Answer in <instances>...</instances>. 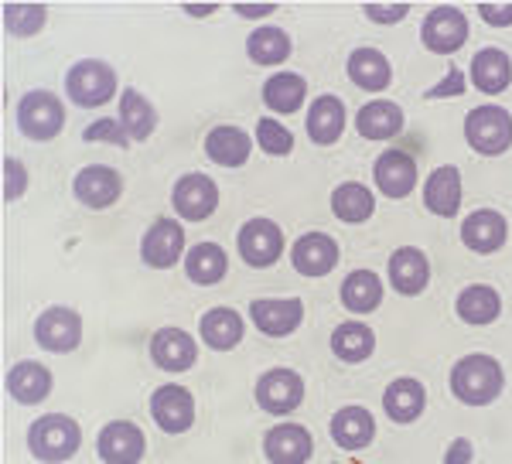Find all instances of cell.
<instances>
[{"label":"cell","instance_id":"obj_1","mask_svg":"<svg viewBox=\"0 0 512 464\" xmlns=\"http://www.w3.org/2000/svg\"><path fill=\"white\" fill-rule=\"evenodd\" d=\"M502 366L492 359V355H468L458 366L451 369V389L461 403L468 406H485L492 403L495 396L502 393Z\"/></svg>","mask_w":512,"mask_h":464},{"label":"cell","instance_id":"obj_2","mask_svg":"<svg viewBox=\"0 0 512 464\" xmlns=\"http://www.w3.org/2000/svg\"><path fill=\"white\" fill-rule=\"evenodd\" d=\"M79 424L72 417H41L28 430V447L38 461L59 464L79 451Z\"/></svg>","mask_w":512,"mask_h":464},{"label":"cell","instance_id":"obj_3","mask_svg":"<svg viewBox=\"0 0 512 464\" xmlns=\"http://www.w3.org/2000/svg\"><path fill=\"white\" fill-rule=\"evenodd\" d=\"M465 137L478 154H502L512 144V116L502 106H478L465 120Z\"/></svg>","mask_w":512,"mask_h":464},{"label":"cell","instance_id":"obj_4","mask_svg":"<svg viewBox=\"0 0 512 464\" xmlns=\"http://www.w3.org/2000/svg\"><path fill=\"white\" fill-rule=\"evenodd\" d=\"M65 89H69L72 103L79 106H103L106 99L117 93V76L106 62H96V58H86V62H76L65 76Z\"/></svg>","mask_w":512,"mask_h":464},{"label":"cell","instance_id":"obj_5","mask_svg":"<svg viewBox=\"0 0 512 464\" xmlns=\"http://www.w3.org/2000/svg\"><path fill=\"white\" fill-rule=\"evenodd\" d=\"M65 123V110L55 93H45V89H35L18 103V127L24 137L31 140H52L62 130Z\"/></svg>","mask_w":512,"mask_h":464},{"label":"cell","instance_id":"obj_6","mask_svg":"<svg viewBox=\"0 0 512 464\" xmlns=\"http://www.w3.org/2000/svg\"><path fill=\"white\" fill-rule=\"evenodd\" d=\"M151 417L164 434H185L195 420V400L185 386H158L151 396Z\"/></svg>","mask_w":512,"mask_h":464},{"label":"cell","instance_id":"obj_7","mask_svg":"<svg viewBox=\"0 0 512 464\" xmlns=\"http://www.w3.org/2000/svg\"><path fill=\"white\" fill-rule=\"evenodd\" d=\"M301 400H304V383L291 369H270L267 376H260V383H256V403L267 413H277V417L294 413L297 406H301Z\"/></svg>","mask_w":512,"mask_h":464},{"label":"cell","instance_id":"obj_8","mask_svg":"<svg viewBox=\"0 0 512 464\" xmlns=\"http://www.w3.org/2000/svg\"><path fill=\"white\" fill-rule=\"evenodd\" d=\"M284 253V232L270 219H250L239 229V256L250 267H270Z\"/></svg>","mask_w":512,"mask_h":464},{"label":"cell","instance_id":"obj_9","mask_svg":"<svg viewBox=\"0 0 512 464\" xmlns=\"http://www.w3.org/2000/svg\"><path fill=\"white\" fill-rule=\"evenodd\" d=\"M96 447L106 464H137L144 458V430L134 420H113L99 430Z\"/></svg>","mask_w":512,"mask_h":464},{"label":"cell","instance_id":"obj_10","mask_svg":"<svg viewBox=\"0 0 512 464\" xmlns=\"http://www.w3.org/2000/svg\"><path fill=\"white\" fill-rule=\"evenodd\" d=\"M424 45L437 55H451L465 45L468 38V21L458 7H434L424 18Z\"/></svg>","mask_w":512,"mask_h":464},{"label":"cell","instance_id":"obj_11","mask_svg":"<svg viewBox=\"0 0 512 464\" xmlns=\"http://www.w3.org/2000/svg\"><path fill=\"white\" fill-rule=\"evenodd\" d=\"M171 202H175V212L185 222H202V219H209V215L216 212L219 188L212 185V178H205V174H185V178L175 185Z\"/></svg>","mask_w":512,"mask_h":464},{"label":"cell","instance_id":"obj_12","mask_svg":"<svg viewBox=\"0 0 512 464\" xmlns=\"http://www.w3.org/2000/svg\"><path fill=\"white\" fill-rule=\"evenodd\" d=\"M181 250H185V229H181V222H171V219L154 222V226L144 232V243H140L144 263L158 270L175 267L181 260Z\"/></svg>","mask_w":512,"mask_h":464},{"label":"cell","instance_id":"obj_13","mask_svg":"<svg viewBox=\"0 0 512 464\" xmlns=\"http://www.w3.org/2000/svg\"><path fill=\"white\" fill-rule=\"evenodd\" d=\"M35 338L48 352H72L82 342V318L72 308H48L35 321Z\"/></svg>","mask_w":512,"mask_h":464},{"label":"cell","instance_id":"obj_14","mask_svg":"<svg viewBox=\"0 0 512 464\" xmlns=\"http://www.w3.org/2000/svg\"><path fill=\"white\" fill-rule=\"evenodd\" d=\"M76 198L89 209H110L117 205V198L123 195V178L113 168H103V164H89L76 174Z\"/></svg>","mask_w":512,"mask_h":464},{"label":"cell","instance_id":"obj_15","mask_svg":"<svg viewBox=\"0 0 512 464\" xmlns=\"http://www.w3.org/2000/svg\"><path fill=\"white\" fill-rule=\"evenodd\" d=\"M294 270L304 273V277H325V273L335 270L338 263V243L325 232H308L294 243Z\"/></svg>","mask_w":512,"mask_h":464},{"label":"cell","instance_id":"obj_16","mask_svg":"<svg viewBox=\"0 0 512 464\" xmlns=\"http://www.w3.org/2000/svg\"><path fill=\"white\" fill-rule=\"evenodd\" d=\"M151 359L158 362L164 372H185L195 366L198 348L195 338L185 335L181 328H164L151 338Z\"/></svg>","mask_w":512,"mask_h":464},{"label":"cell","instance_id":"obj_17","mask_svg":"<svg viewBox=\"0 0 512 464\" xmlns=\"http://www.w3.org/2000/svg\"><path fill=\"white\" fill-rule=\"evenodd\" d=\"M373 171H376L379 192L390 195V198H407L417 185V164H414V157L403 154V151L379 154Z\"/></svg>","mask_w":512,"mask_h":464},{"label":"cell","instance_id":"obj_18","mask_svg":"<svg viewBox=\"0 0 512 464\" xmlns=\"http://www.w3.org/2000/svg\"><path fill=\"white\" fill-rule=\"evenodd\" d=\"M250 318L253 325L270 338H284L301 325L304 318V304L297 301H253L250 304Z\"/></svg>","mask_w":512,"mask_h":464},{"label":"cell","instance_id":"obj_19","mask_svg":"<svg viewBox=\"0 0 512 464\" xmlns=\"http://www.w3.org/2000/svg\"><path fill=\"white\" fill-rule=\"evenodd\" d=\"M263 451L274 464H304L311 458V434L301 424H280L267 434Z\"/></svg>","mask_w":512,"mask_h":464},{"label":"cell","instance_id":"obj_20","mask_svg":"<svg viewBox=\"0 0 512 464\" xmlns=\"http://www.w3.org/2000/svg\"><path fill=\"white\" fill-rule=\"evenodd\" d=\"M506 219L492 209H478L465 219L461 226V239H465L468 250L475 253H495L502 243H506Z\"/></svg>","mask_w":512,"mask_h":464},{"label":"cell","instance_id":"obj_21","mask_svg":"<svg viewBox=\"0 0 512 464\" xmlns=\"http://www.w3.org/2000/svg\"><path fill=\"white\" fill-rule=\"evenodd\" d=\"M373 434H376V424L366 406H342L332 417V437L345 451H362V447L373 441Z\"/></svg>","mask_w":512,"mask_h":464},{"label":"cell","instance_id":"obj_22","mask_svg":"<svg viewBox=\"0 0 512 464\" xmlns=\"http://www.w3.org/2000/svg\"><path fill=\"white\" fill-rule=\"evenodd\" d=\"M431 280V267H427V256L414 250V246H403L390 256V284L400 290V294L414 297L427 287Z\"/></svg>","mask_w":512,"mask_h":464},{"label":"cell","instance_id":"obj_23","mask_svg":"<svg viewBox=\"0 0 512 464\" xmlns=\"http://www.w3.org/2000/svg\"><path fill=\"white\" fill-rule=\"evenodd\" d=\"M355 130L369 140H390L403 130V113L400 106L390 103V99H376V103H366L359 113H355Z\"/></svg>","mask_w":512,"mask_h":464},{"label":"cell","instance_id":"obj_24","mask_svg":"<svg viewBox=\"0 0 512 464\" xmlns=\"http://www.w3.org/2000/svg\"><path fill=\"white\" fill-rule=\"evenodd\" d=\"M7 393L24 406H35L52 393V372L38 362H18L7 372Z\"/></svg>","mask_w":512,"mask_h":464},{"label":"cell","instance_id":"obj_25","mask_svg":"<svg viewBox=\"0 0 512 464\" xmlns=\"http://www.w3.org/2000/svg\"><path fill=\"white\" fill-rule=\"evenodd\" d=\"M424 205L434 215H444V219L458 215V205H461V174H458V168L444 164V168H437L431 178H427Z\"/></svg>","mask_w":512,"mask_h":464},{"label":"cell","instance_id":"obj_26","mask_svg":"<svg viewBox=\"0 0 512 464\" xmlns=\"http://www.w3.org/2000/svg\"><path fill=\"white\" fill-rule=\"evenodd\" d=\"M345 130V106L338 96H318L308 110V134L315 144H335Z\"/></svg>","mask_w":512,"mask_h":464},{"label":"cell","instance_id":"obj_27","mask_svg":"<svg viewBox=\"0 0 512 464\" xmlns=\"http://www.w3.org/2000/svg\"><path fill=\"white\" fill-rule=\"evenodd\" d=\"M390 62L376 48H355L349 55V79L366 93H379V89L390 86Z\"/></svg>","mask_w":512,"mask_h":464},{"label":"cell","instance_id":"obj_28","mask_svg":"<svg viewBox=\"0 0 512 464\" xmlns=\"http://www.w3.org/2000/svg\"><path fill=\"white\" fill-rule=\"evenodd\" d=\"M424 400H427L424 386H420L417 379H396V383L386 386L383 406L396 424H414L420 413H424Z\"/></svg>","mask_w":512,"mask_h":464},{"label":"cell","instance_id":"obj_29","mask_svg":"<svg viewBox=\"0 0 512 464\" xmlns=\"http://www.w3.org/2000/svg\"><path fill=\"white\" fill-rule=\"evenodd\" d=\"M509 76H512V65L502 48H482L472 58V79L482 93H502L509 86Z\"/></svg>","mask_w":512,"mask_h":464},{"label":"cell","instance_id":"obj_30","mask_svg":"<svg viewBox=\"0 0 512 464\" xmlns=\"http://www.w3.org/2000/svg\"><path fill=\"white\" fill-rule=\"evenodd\" d=\"M205 154L222 168H239L250 157V137L239 127H216L205 137Z\"/></svg>","mask_w":512,"mask_h":464},{"label":"cell","instance_id":"obj_31","mask_svg":"<svg viewBox=\"0 0 512 464\" xmlns=\"http://www.w3.org/2000/svg\"><path fill=\"white\" fill-rule=\"evenodd\" d=\"M202 338L216 352H229L243 338V318L229 308H212L209 314H202Z\"/></svg>","mask_w":512,"mask_h":464},{"label":"cell","instance_id":"obj_32","mask_svg":"<svg viewBox=\"0 0 512 464\" xmlns=\"http://www.w3.org/2000/svg\"><path fill=\"white\" fill-rule=\"evenodd\" d=\"M502 311V301L492 287L485 284H472L458 294V318L468 321V325H492Z\"/></svg>","mask_w":512,"mask_h":464},{"label":"cell","instance_id":"obj_33","mask_svg":"<svg viewBox=\"0 0 512 464\" xmlns=\"http://www.w3.org/2000/svg\"><path fill=\"white\" fill-rule=\"evenodd\" d=\"M379 301H383V284H379V277L373 270H355L345 277L342 284V304L355 314H369L379 308Z\"/></svg>","mask_w":512,"mask_h":464},{"label":"cell","instance_id":"obj_34","mask_svg":"<svg viewBox=\"0 0 512 464\" xmlns=\"http://www.w3.org/2000/svg\"><path fill=\"white\" fill-rule=\"evenodd\" d=\"M226 267H229V260H226V253H222L216 243H198L185 256L188 277H192L195 284H202V287L219 284V280L226 277Z\"/></svg>","mask_w":512,"mask_h":464},{"label":"cell","instance_id":"obj_35","mask_svg":"<svg viewBox=\"0 0 512 464\" xmlns=\"http://www.w3.org/2000/svg\"><path fill=\"white\" fill-rule=\"evenodd\" d=\"M373 209H376V198L366 185H359V181H345V185L335 188L332 212L342 222H366L369 215H373Z\"/></svg>","mask_w":512,"mask_h":464},{"label":"cell","instance_id":"obj_36","mask_svg":"<svg viewBox=\"0 0 512 464\" xmlns=\"http://www.w3.org/2000/svg\"><path fill=\"white\" fill-rule=\"evenodd\" d=\"M120 123L130 140H147L154 123H158V113H154V106L147 103L137 89H127V93L120 96Z\"/></svg>","mask_w":512,"mask_h":464},{"label":"cell","instance_id":"obj_37","mask_svg":"<svg viewBox=\"0 0 512 464\" xmlns=\"http://www.w3.org/2000/svg\"><path fill=\"white\" fill-rule=\"evenodd\" d=\"M304 93H308V86H304L301 76H294V72H277V76L263 86V103L274 113H294L297 106L304 103Z\"/></svg>","mask_w":512,"mask_h":464},{"label":"cell","instance_id":"obj_38","mask_svg":"<svg viewBox=\"0 0 512 464\" xmlns=\"http://www.w3.org/2000/svg\"><path fill=\"white\" fill-rule=\"evenodd\" d=\"M246 52L256 65H277L291 55V38H287L284 28H256L250 41H246Z\"/></svg>","mask_w":512,"mask_h":464},{"label":"cell","instance_id":"obj_39","mask_svg":"<svg viewBox=\"0 0 512 464\" xmlns=\"http://www.w3.org/2000/svg\"><path fill=\"white\" fill-rule=\"evenodd\" d=\"M376 348V338L373 331H369L366 325H338L335 335H332V352L338 355V359L345 362H362L369 359V352Z\"/></svg>","mask_w":512,"mask_h":464},{"label":"cell","instance_id":"obj_40","mask_svg":"<svg viewBox=\"0 0 512 464\" xmlns=\"http://www.w3.org/2000/svg\"><path fill=\"white\" fill-rule=\"evenodd\" d=\"M45 18H48L45 4H7L4 7V28L18 38H28V35H35V31H41Z\"/></svg>","mask_w":512,"mask_h":464},{"label":"cell","instance_id":"obj_41","mask_svg":"<svg viewBox=\"0 0 512 464\" xmlns=\"http://www.w3.org/2000/svg\"><path fill=\"white\" fill-rule=\"evenodd\" d=\"M256 140H260V147L267 154H291V147H294V137H291V130L287 127H280L277 120H267L263 116L260 123H256Z\"/></svg>","mask_w":512,"mask_h":464},{"label":"cell","instance_id":"obj_42","mask_svg":"<svg viewBox=\"0 0 512 464\" xmlns=\"http://www.w3.org/2000/svg\"><path fill=\"white\" fill-rule=\"evenodd\" d=\"M82 140H110V144H120V147H127L130 144V137H127V130H123V123L117 120H96V123H89L86 127V134H82Z\"/></svg>","mask_w":512,"mask_h":464},{"label":"cell","instance_id":"obj_43","mask_svg":"<svg viewBox=\"0 0 512 464\" xmlns=\"http://www.w3.org/2000/svg\"><path fill=\"white\" fill-rule=\"evenodd\" d=\"M24 188H28V171H24V164L14 161V157H4V198L14 202V198L24 195Z\"/></svg>","mask_w":512,"mask_h":464},{"label":"cell","instance_id":"obj_44","mask_svg":"<svg viewBox=\"0 0 512 464\" xmlns=\"http://www.w3.org/2000/svg\"><path fill=\"white\" fill-rule=\"evenodd\" d=\"M410 4H366V18H373L379 24H393L400 18H407Z\"/></svg>","mask_w":512,"mask_h":464},{"label":"cell","instance_id":"obj_45","mask_svg":"<svg viewBox=\"0 0 512 464\" xmlns=\"http://www.w3.org/2000/svg\"><path fill=\"white\" fill-rule=\"evenodd\" d=\"M461 89H465V76H461V69H451V72H448V79H444L441 86H431V89H427V99L461 96Z\"/></svg>","mask_w":512,"mask_h":464},{"label":"cell","instance_id":"obj_46","mask_svg":"<svg viewBox=\"0 0 512 464\" xmlns=\"http://www.w3.org/2000/svg\"><path fill=\"white\" fill-rule=\"evenodd\" d=\"M478 11H482V18L495 24V28L512 24V4H478Z\"/></svg>","mask_w":512,"mask_h":464},{"label":"cell","instance_id":"obj_47","mask_svg":"<svg viewBox=\"0 0 512 464\" xmlns=\"http://www.w3.org/2000/svg\"><path fill=\"white\" fill-rule=\"evenodd\" d=\"M472 454H475L472 441L458 437V441H454V444L448 447V454H444V464H468V461H472Z\"/></svg>","mask_w":512,"mask_h":464},{"label":"cell","instance_id":"obj_48","mask_svg":"<svg viewBox=\"0 0 512 464\" xmlns=\"http://www.w3.org/2000/svg\"><path fill=\"white\" fill-rule=\"evenodd\" d=\"M277 4H236V14L243 18H263V14H274Z\"/></svg>","mask_w":512,"mask_h":464}]
</instances>
